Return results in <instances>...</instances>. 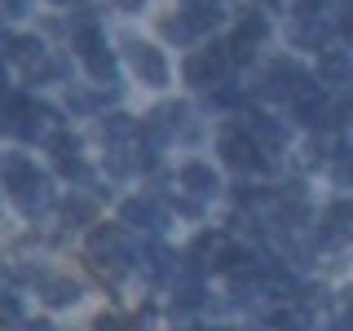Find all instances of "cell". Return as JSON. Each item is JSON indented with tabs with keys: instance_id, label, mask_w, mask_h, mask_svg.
Here are the masks:
<instances>
[{
	"instance_id": "1",
	"label": "cell",
	"mask_w": 353,
	"mask_h": 331,
	"mask_svg": "<svg viewBox=\"0 0 353 331\" xmlns=\"http://www.w3.org/2000/svg\"><path fill=\"white\" fill-rule=\"evenodd\" d=\"M88 261H93V270L102 274V279L119 283L124 265L132 261V248H128L124 230H119V225H97L93 234H88Z\"/></svg>"
},
{
	"instance_id": "2",
	"label": "cell",
	"mask_w": 353,
	"mask_h": 331,
	"mask_svg": "<svg viewBox=\"0 0 353 331\" xmlns=\"http://www.w3.org/2000/svg\"><path fill=\"white\" fill-rule=\"evenodd\" d=\"M216 146H221V159H225L234 172H261V168H265V154H261V146L248 137V132H239V128H225Z\"/></svg>"
},
{
	"instance_id": "3",
	"label": "cell",
	"mask_w": 353,
	"mask_h": 331,
	"mask_svg": "<svg viewBox=\"0 0 353 331\" xmlns=\"http://www.w3.org/2000/svg\"><path fill=\"white\" fill-rule=\"evenodd\" d=\"M124 49H128V58H132V71L141 75V84H154V88H163L168 84V58H163L154 44H146V40H137V36H128L124 40Z\"/></svg>"
},
{
	"instance_id": "4",
	"label": "cell",
	"mask_w": 353,
	"mask_h": 331,
	"mask_svg": "<svg viewBox=\"0 0 353 331\" xmlns=\"http://www.w3.org/2000/svg\"><path fill=\"white\" fill-rule=\"evenodd\" d=\"M9 194H14V203H18L22 217H40V212H49V208H53V181H49L44 172L22 177V181H18Z\"/></svg>"
},
{
	"instance_id": "5",
	"label": "cell",
	"mask_w": 353,
	"mask_h": 331,
	"mask_svg": "<svg viewBox=\"0 0 353 331\" xmlns=\"http://www.w3.org/2000/svg\"><path fill=\"white\" fill-rule=\"evenodd\" d=\"M230 71V58H225V44H208L203 53H194L190 62H185V80L199 84V88H208V84H216L221 75Z\"/></svg>"
},
{
	"instance_id": "6",
	"label": "cell",
	"mask_w": 353,
	"mask_h": 331,
	"mask_svg": "<svg viewBox=\"0 0 353 331\" xmlns=\"http://www.w3.org/2000/svg\"><path fill=\"white\" fill-rule=\"evenodd\" d=\"M225 243L230 234H221V230H203V234H194L190 243V252H185V270H194V274H208V270H216V261H221V252H225Z\"/></svg>"
},
{
	"instance_id": "7",
	"label": "cell",
	"mask_w": 353,
	"mask_h": 331,
	"mask_svg": "<svg viewBox=\"0 0 353 331\" xmlns=\"http://www.w3.org/2000/svg\"><path fill=\"white\" fill-rule=\"evenodd\" d=\"M119 221L132 230H163V221H168V212H163V203L159 199H128L124 208H119Z\"/></svg>"
},
{
	"instance_id": "8",
	"label": "cell",
	"mask_w": 353,
	"mask_h": 331,
	"mask_svg": "<svg viewBox=\"0 0 353 331\" xmlns=\"http://www.w3.org/2000/svg\"><path fill=\"white\" fill-rule=\"evenodd\" d=\"M132 261H137L141 270H146V279H154V283L168 279V274L176 270V257H172L168 248H163V243H154V239H150V243H141V248L132 252Z\"/></svg>"
},
{
	"instance_id": "9",
	"label": "cell",
	"mask_w": 353,
	"mask_h": 331,
	"mask_svg": "<svg viewBox=\"0 0 353 331\" xmlns=\"http://www.w3.org/2000/svg\"><path fill=\"white\" fill-rule=\"evenodd\" d=\"M181 190H190L194 199H212L221 190V177L212 172V163H203V159H190L181 168Z\"/></svg>"
},
{
	"instance_id": "10",
	"label": "cell",
	"mask_w": 353,
	"mask_h": 331,
	"mask_svg": "<svg viewBox=\"0 0 353 331\" xmlns=\"http://www.w3.org/2000/svg\"><path fill=\"white\" fill-rule=\"evenodd\" d=\"M327 40H331L327 18H301V22H296V31H292V44H296V49H318V53H323Z\"/></svg>"
},
{
	"instance_id": "11",
	"label": "cell",
	"mask_w": 353,
	"mask_h": 331,
	"mask_svg": "<svg viewBox=\"0 0 353 331\" xmlns=\"http://www.w3.org/2000/svg\"><path fill=\"white\" fill-rule=\"evenodd\" d=\"M318 80L323 84H345L349 80V53L345 49H323L318 53Z\"/></svg>"
},
{
	"instance_id": "12",
	"label": "cell",
	"mask_w": 353,
	"mask_h": 331,
	"mask_svg": "<svg viewBox=\"0 0 353 331\" xmlns=\"http://www.w3.org/2000/svg\"><path fill=\"white\" fill-rule=\"evenodd\" d=\"M5 58H18L22 66H27V75H31L36 66H44V44L36 36H14L5 44Z\"/></svg>"
},
{
	"instance_id": "13",
	"label": "cell",
	"mask_w": 353,
	"mask_h": 331,
	"mask_svg": "<svg viewBox=\"0 0 353 331\" xmlns=\"http://www.w3.org/2000/svg\"><path fill=\"white\" fill-rule=\"evenodd\" d=\"M36 172V163H31V154H0V181H5V190H14V185L22 181V177Z\"/></svg>"
},
{
	"instance_id": "14",
	"label": "cell",
	"mask_w": 353,
	"mask_h": 331,
	"mask_svg": "<svg viewBox=\"0 0 353 331\" xmlns=\"http://www.w3.org/2000/svg\"><path fill=\"white\" fill-rule=\"evenodd\" d=\"M44 301H49L53 309L75 305V301H80V283H71V279H44Z\"/></svg>"
},
{
	"instance_id": "15",
	"label": "cell",
	"mask_w": 353,
	"mask_h": 331,
	"mask_svg": "<svg viewBox=\"0 0 353 331\" xmlns=\"http://www.w3.org/2000/svg\"><path fill=\"white\" fill-rule=\"evenodd\" d=\"M93 217H97V203L84 199V194H71L62 203V221H66V225H93Z\"/></svg>"
},
{
	"instance_id": "16",
	"label": "cell",
	"mask_w": 353,
	"mask_h": 331,
	"mask_svg": "<svg viewBox=\"0 0 353 331\" xmlns=\"http://www.w3.org/2000/svg\"><path fill=\"white\" fill-rule=\"evenodd\" d=\"M132 132H137V119L124 115V110H115V115L102 119V141H128Z\"/></svg>"
},
{
	"instance_id": "17",
	"label": "cell",
	"mask_w": 353,
	"mask_h": 331,
	"mask_svg": "<svg viewBox=\"0 0 353 331\" xmlns=\"http://www.w3.org/2000/svg\"><path fill=\"white\" fill-rule=\"evenodd\" d=\"M84 66H88V75H93L97 84H110V80H115V53H110V49H97V53H88V58H84Z\"/></svg>"
},
{
	"instance_id": "18",
	"label": "cell",
	"mask_w": 353,
	"mask_h": 331,
	"mask_svg": "<svg viewBox=\"0 0 353 331\" xmlns=\"http://www.w3.org/2000/svg\"><path fill=\"white\" fill-rule=\"evenodd\" d=\"M234 36H239V40H248L252 49H256V44H261L265 36H270V22H265V14H248V18H243V27L234 31Z\"/></svg>"
},
{
	"instance_id": "19",
	"label": "cell",
	"mask_w": 353,
	"mask_h": 331,
	"mask_svg": "<svg viewBox=\"0 0 353 331\" xmlns=\"http://www.w3.org/2000/svg\"><path fill=\"white\" fill-rule=\"evenodd\" d=\"M106 102V97H97V93H88V88H66V106H71V110H80V115H88V110H97V106H102Z\"/></svg>"
},
{
	"instance_id": "20",
	"label": "cell",
	"mask_w": 353,
	"mask_h": 331,
	"mask_svg": "<svg viewBox=\"0 0 353 331\" xmlns=\"http://www.w3.org/2000/svg\"><path fill=\"white\" fill-rule=\"evenodd\" d=\"M274 327L279 331H314V318H309L305 309H283V314L274 318Z\"/></svg>"
},
{
	"instance_id": "21",
	"label": "cell",
	"mask_w": 353,
	"mask_h": 331,
	"mask_svg": "<svg viewBox=\"0 0 353 331\" xmlns=\"http://www.w3.org/2000/svg\"><path fill=\"white\" fill-rule=\"evenodd\" d=\"M49 146H53V154H58V159H80V137H75V132H66V128L49 141Z\"/></svg>"
},
{
	"instance_id": "22",
	"label": "cell",
	"mask_w": 353,
	"mask_h": 331,
	"mask_svg": "<svg viewBox=\"0 0 353 331\" xmlns=\"http://www.w3.org/2000/svg\"><path fill=\"white\" fill-rule=\"evenodd\" d=\"M190 36H194V31L185 27V18H181V14H176V18H163V40H176V44H185Z\"/></svg>"
},
{
	"instance_id": "23",
	"label": "cell",
	"mask_w": 353,
	"mask_h": 331,
	"mask_svg": "<svg viewBox=\"0 0 353 331\" xmlns=\"http://www.w3.org/2000/svg\"><path fill=\"white\" fill-rule=\"evenodd\" d=\"M261 199H265V190H261V185H248V181L234 190V203H239V208H256Z\"/></svg>"
},
{
	"instance_id": "24",
	"label": "cell",
	"mask_w": 353,
	"mask_h": 331,
	"mask_svg": "<svg viewBox=\"0 0 353 331\" xmlns=\"http://www.w3.org/2000/svg\"><path fill=\"white\" fill-rule=\"evenodd\" d=\"M22 318V305H18V296H0V323H18Z\"/></svg>"
},
{
	"instance_id": "25",
	"label": "cell",
	"mask_w": 353,
	"mask_h": 331,
	"mask_svg": "<svg viewBox=\"0 0 353 331\" xmlns=\"http://www.w3.org/2000/svg\"><path fill=\"white\" fill-rule=\"evenodd\" d=\"M27 14V0H0V18H22Z\"/></svg>"
},
{
	"instance_id": "26",
	"label": "cell",
	"mask_w": 353,
	"mask_h": 331,
	"mask_svg": "<svg viewBox=\"0 0 353 331\" xmlns=\"http://www.w3.org/2000/svg\"><path fill=\"white\" fill-rule=\"evenodd\" d=\"M176 212H181V217H199V203H190V199H176Z\"/></svg>"
},
{
	"instance_id": "27",
	"label": "cell",
	"mask_w": 353,
	"mask_h": 331,
	"mask_svg": "<svg viewBox=\"0 0 353 331\" xmlns=\"http://www.w3.org/2000/svg\"><path fill=\"white\" fill-rule=\"evenodd\" d=\"M97 331H119V323H115V318H106V314H102V318H97Z\"/></svg>"
},
{
	"instance_id": "28",
	"label": "cell",
	"mask_w": 353,
	"mask_h": 331,
	"mask_svg": "<svg viewBox=\"0 0 353 331\" xmlns=\"http://www.w3.org/2000/svg\"><path fill=\"white\" fill-rule=\"evenodd\" d=\"M27 331H53V327L44 323V318H36V323H27Z\"/></svg>"
},
{
	"instance_id": "29",
	"label": "cell",
	"mask_w": 353,
	"mask_h": 331,
	"mask_svg": "<svg viewBox=\"0 0 353 331\" xmlns=\"http://www.w3.org/2000/svg\"><path fill=\"white\" fill-rule=\"evenodd\" d=\"M119 5H124V9H141V5H146V0H119Z\"/></svg>"
},
{
	"instance_id": "30",
	"label": "cell",
	"mask_w": 353,
	"mask_h": 331,
	"mask_svg": "<svg viewBox=\"0 0 353 331\" xmlns=\"http://www.w3.org/2000/svg\"><path fill=\"white\" fill-rule=\"evenodd\" d=\"M261 5H283V0H261Z\"/></svg>"
},
{
	"instance_id": "31",
	"label": "cell",
	"mask_w": 353,
	"mask_h": 331,
	"mask_svg": "<svg viewBox=\"0 0 353 331\" xmlns=\"http://www.w3.org/2000/svg\"><path fill=\"white\" fill-rule=\"evenodd\" d=\"M58 5H66V0H58Z\"/></svg>"
}]
</instances>
